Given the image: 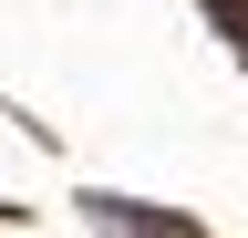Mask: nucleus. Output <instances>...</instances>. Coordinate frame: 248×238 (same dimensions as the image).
I'll use <instances>...</instances> for the list:
<instances>
[{"label":"nucleus","instance_id":"obj_1","mask_svg":"<svg viewBox=\"0 0 248 238\" xmlns=\"http://www.w3.org/2000/svg\"><path fill=\"white\" fill-rule=\"evenodd\" d=\"M83 218L104 228V238H197L186 218H166V207H135V197H104V187L83 197Z\"/></svg>","mask_w":248,"mask_h":238}]
</instances>
